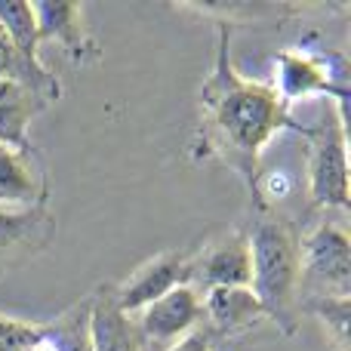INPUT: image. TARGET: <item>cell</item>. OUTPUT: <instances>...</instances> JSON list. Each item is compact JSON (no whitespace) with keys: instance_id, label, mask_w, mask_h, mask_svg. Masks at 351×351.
Instances as JSON below:
<instances>
[{"instance_id":"cell-12","label":"cell","mask_w":351,"mask_h":351,"mask_svg":"<svg viewBox=\"0 0 351 351\" xmlns=\"http://www.w3.org/2000/svg\"><path fill=\"white\" fill-rule=\"evenodd\" d=\"M200 308H204V330L210 336L222 339H241L250 330H256L265 321L259 299L250 287H216V290L200 293Z\"/></svg>"},{"instance_id":"cell-7","label":"cell","mask_w":351,"mask_h":351,"mask_svg":"<svg viewBox=\"0 0 351 351\" xmlns=\"http://www.w3.org/2000/svg\"><path fill=\"white\" fill-rule=\"evenodd\" d=\"M133 324L142 351H170L179 339L204 327L200 293L194 287H179V290L160 296L158 302L145 305L139 315H133Z\"/></svg>"},{"instance_id":"cell-3","label":"cell","mask_w":351,"mask_h":351,"mask_svg":"<svg viewBox=\"0 0 351 351\" xmlns=\"http://www.w3.org/2000/svg\"><path fill=\"white\" fill-rule=\"evenodd\" d=\"M271 86L287 108L311 96H330L336 114L348 121V62L336 49L315 47L308 40L280 49L274 56Z\"/></svg>"},{"instance_id":"cell-2","label":"cell","mask_w":351,"mask_h":351,"mask_svg":"<svg viewBox=\"0 0 351 351\" xmlns=\"http://www.w3.org/2000/svg\"><path fill=\"white\" fill-rule=\"evenodd\" d=\"M250 237V290L284 336L299 330V231L274 210H256Z\"/></svg>"},{"instance_id":"cell-4","label":"cell","mask_w":351,"mask_h":351,"mask_svg":"<svg viewBox=\"0 0 351 351\" xmlns=\"http://www.w3.org/2000/svg\"><path fill=\"white\" fill-rule=\"evenodd\" d=\"M327 299H351V241L339 222H317L299 237V311Z\"/></svg>"},{"instance_id":"cell-15","label":"cell","mask_w":351,"mask_h":351,"mask_svg":"<svg viewBox=\"0 0 351 351\" xmlns=\"http://www.w3.org/2000/svg\"><path fill=\"white\" fill-rule=\"evenodd\" d=\"M49 105L12 77H0V145L31 148L28 130L40 111Z\"/></svg>"},{"instance_id":"cell-10","label":"cell","mask_w":351,"mask_h":351,"mask_svg":"<svg viewBox=\"0 0 351 351\" xmlns=\"http://www.w3.org/2000/svg\"><path fill=\"white\" fill-rule=\"evenodd\" d=\"M250 237L243 228H234L216 241L191 250V287L197 293L216 287H250Z\"/></svg>"},{"instance_id":"cell-14","label":"cell","mask_w":351,"mask_h":351,"mask_svg":"<svg viewBox=\"0 0 351 351\" xmlns=\"http://www.w3.org/2000/svg\"><path fill=\"white\" fill-rule=\"evenodd\" d=\"M90 351H142L133 317L117 308L111 284L90 293Z\"/></svg>"},{"instance_id":"cell-16","label":"cell","mask_w":351,"mask_h":351,"mask_svg":"<svg viewBox=\"0 0 351 351\" xmlns=\"http://www.w3.org/2000/svg\"><path fill=\"white\" fill-rule=\"evenodd\" d=\"M302 315H311L321 324L330 351H351L348 346V321H351V299H327V302L305 305Z\"/></svg>"},{"instance_id":"cell-11","label":"cell","mask_w":351,"mask_h":351,"mask_svg":"<svg viewBox=\"0 0 351 351\" xmlns=\"http://www.w3.org/2000/svg\"><path fill=\"white\" fill-rule=\"evenodd\" d=\"M34 6V19H37V37L40 43H59L62 53L68 56L74 68L93 65L102 59L96 37L90 34L84 19V6L80 3H65V0H43V3H31Z\"/></svg>"},{"instance_id":"cell-8","label":"cell","mask_w":351,"mask_h":351,"mask_svg":"<svg viewBox=\"0 0 351 351\" xmlns=\"http://www.w3.org/2000/svg\"><path fill=\"white\" fill-rule=\"evenodd\" d=\"M56 237L49 200L34 206H0V278L43 256Z\"/></svg>"},{"instance_id":"cell-5","label":"cell","mask_w":351,"mask_h":351,"mask_svg":"<svg viewBox=\"0 0 351 351\" xmlns=\"http://www.w3.org/2000/svg\"><path fill=\"white\" fill-rule=\"evenodd\" d=\"M333 114L317 127H299L308 142V197L321 210H348V127Z\"/></svg>"},{"instance_id":"cell-13","label":"cell","mask_w":351,"mask_h":351,"mask_svg":"<svg viewBox=\"0 0 351 351\" xmlns=\"http://www.w3.org/2000/svg\"><path fill=\"white\" fill-rule=\"evenodd\" d=\"M49 200V179L34 148L0 145V206H34Z\"/></svg>"},{"instance_id":"cell-1","label":"cell","mask_w":351,"mask_h":351,"mask_svg":"<svg viewBox=\"0 0 351 351\" xmlns=\"http://www.w3.org/2000/svg\"><path fill=\"white\" fill-rule=\"evenodd\" d=\"M216 59L200 86V123H197V154L216 158L231 167L256 194L259 160L265 145L284 130L299 133L302 123L293 121L290 108L280 102L271 84L243 77L228 53L231 25L216 22Z\"/></svg>"},{"instance_id":"cell-18","label":"cell","mask_w":351,"mask_h":351,"mask_svg":"<svg viewBox=\"0 0 351 351\" xmlns=\"http://www.w3.org/2000/svg\"><path fill=\"white\" fill-rule=\"evenodd\" d=\"M170 351H213V336L204 327H197L194 333H188L185 339H179Z\"/></svg>"},{"instance_id":"cell-9","label":"cell","mask_w":351,"mask_h":351,"mask_svg":"<svg viewBox=\"0 0 351 351\" xmlns=\"http://www.w3.org/2000/svg\"><path fill=\"white\" fill-rule=\"evenodd\" d=\"M179 287H191V250H164L154 259L142 262L127 280L111 284V290L117 308L133 317Z\"/></svg>"},{"instance_id":"cell-17","label":"cell","mask_w":351,"mask_h":351,"mask_svg":"<svg viewBox=\"0 0 351 351\" xmlns=\"http://www.w3.org/2000/svg\"><path fill=\"white\" fill-rule=\"evenodd\" d=\"M0 77L19 80V59H16V53H12L10 37L3 34V28H0Z\"/></svg>"},{"instance_id":"cell-6","label":"cell","mask_w":351,"mask_h":351,"mask_svg":"<svg viewBox=\"0 0 351 351\" xmlns=\"http://www.w3.org/2000/svg\"><path fill=\"white\" fill-rule=\"evenodd\" d=\"M0 28L10 37V47L19 59V84H25L34 96L53 105L62 96V84L40 62V37H37L34 6L22 0H0Z\"/></svg>"}]
</instances>
